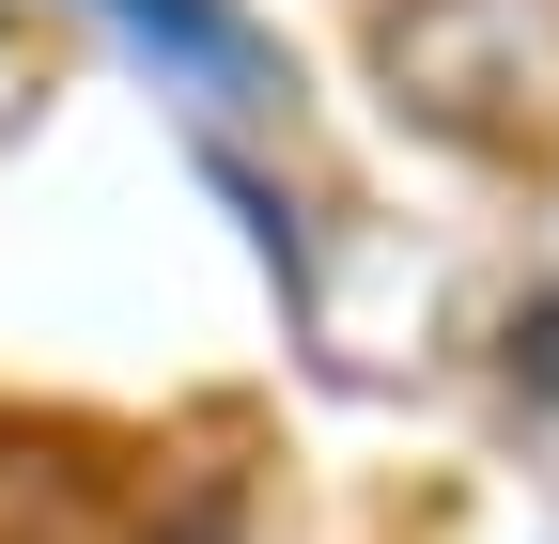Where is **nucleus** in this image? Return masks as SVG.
<instances>
[{"mask_svg":"<svg viewBox=\"0 0 559 544\" xmlns=\"http://www.w3.org/2000/svg\"><path fill=\"white\" fill-rule=\"evenodd\" d=\"M373 79L419 141L559 172V0H373Z\"/></svg>","mask_w":559,"mask_h":544,"instance_id":"f257e3e1","label":"nucleus"},{"mask_svg":"<svg viewBox=\"0 0 559 544\" xmlns=\"http://www.w3.org/2000/svg\"><path fill=\"white\" fill-rule=\"evenodd\" d=\"M109 16H124L140 47H156L171 79H202L218 109H280V94H296V62H280V47L234 16V0H109Z\"/></svg>","mask_w":559,"mask_h":544,"instance_id":"f03ea898","label":"nucleus"}]
</instances>
